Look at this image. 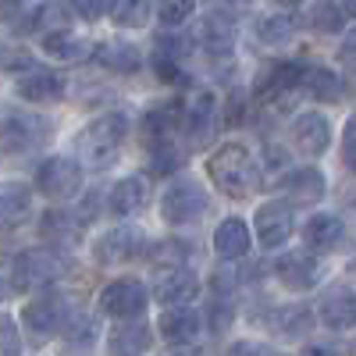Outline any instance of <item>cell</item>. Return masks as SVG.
Listing matches in <instances>:
<instances>
[{"label":"cell","mask_w":356,"mask_h":356,"mask_svg":"<svg viewBox=\"0 0 356 356\" xmlns=\"http://www.w3.org/2000/svg\"><path fill=\"white\" fill-rule=\"evenodd\" d=\"M97 321L93 317H86V314H75V317H68V324H65V342L72 346V349H86V346H93L97 342Z\"/></svg>","instance_id":"obj_39"},{"label":"cell","mask_w":356,"mask_h":356,"mask_svg":"<svg viewBox=\"0 0 356 356\" xmlns=\"http://www.w3.org/2000/svg\"><path fill=\"white\" fill-rule=\"evenodd\" d=\"M68 317H72V307H68V296H61V292H40L22 310V324L33 342H47L54 335H61Z\"/></svg>","instance_id":"obj_9"},{"label":"cell","mask_w":356,"mask_h":356,"mask_svg":"<svg viewBox=\"0 0 356 356\" xmlns=\"http://www.w3.org/2000/svg\"><path fill=\"white\" fill-rule=\"evenodd\" d=\"M146 307H150V289L139 278H114L100 292V310L114 321H136Z\"/></svg>","instance_id":"obj_13"},{"label":"cell","mask_w":356,"mask_h":356,"mask_svg":"<svg viewBox=\"0 0 356 356\" xmlns=\"http://www.w3.org/2000/svg\"><path fill=\"white\" fill-rule=\"evenodd\" d=\"M196 11V0H154V15L164 29H182Z\"/></svg>","instance_id":"obj_38"},{"label":"cell","mask_w":356,"mask_h":356,"mask_svg":"<svg viewBox=\"0 0 356 356\" xmlns=\"http://www.w3.org/2000/svg\"><path fill=\"white\" fill-rule=\"evenodd\" d=\"M228 356H282V353L271 346H260V342H235L228 349Z\"/></svg>","instance_id":"obj_45"},{"label":"cell","mask_w":356,"mask_h":356,"mask_svg":"<svg viewBox=\"0 0 356 356\" xmlns=\"http://www.w3.org/2000/svg\"><path fill=\"white\" fill-rule=\"evenodd\" d=\"M150 296H154L157 303H164V307H189L196 296H200V278L189 271L186 264H178V267H157Z\"/></svg>","instance_id":"obj_14"},{"label":"cell","mask_w":356,"mask_h":356,"mask_svg":"<svg viewBox=\"0 0 356 356\" xmlns=\"http://www.w3.org/2000/svg\"><path fill=\"white\" fill-rule=\"evenodd\" d=\"M189 54V36H175V29H168V33H161L150 47V68L161 82H178L182 79V61Z\"/></svg>","instance_id":"obj_18"},{"label":"cell","mask_w":356,"mask_h":356,"mask_svg":"<svg viewBox=\"0 0 356 356\" xmlns=\"http://www.w3.org/2000/svg\"><path fill=\"white\" fill-rule=\"evenodd\" d=\"M65 275V264L50 250H22L8 267V289L11 292H43Z\"/></svg>","instance_id":"obj_7"},{"label":"cell","mask_w":356,"mask_h":356,"mask_svg":"<svg viewBox=\"0 0 356 356\" xmlns=\"http://www.w3.org/2000/svg\"><path fill=\"white\" fill-rule=\"evenodd\" d=\"M292 143L296 150L307 154V157H321L324 150H328L332 143V125L328 118H324L321 111H303L292 118Z\"/></svg>","instance_id":"obj_20"},{"label":"cell","mask_w":356,"mask_h":356,"mask_svg":"<svg viewBox=\"0 0 356 356\" xmlns=\"http://www.w3.org/2000/svg\"><path fill=\"white\" fill-rule=\"evenodd\" d=\"M342 239H346V225L339 214H314L303 225V243L314 253H332L342 246Z\"/></svg>","instance_id":"obj_29"},{"label":"cell","mask_w":356,"mask_h":356,"mask_svg":"<svg viewBox=\"0 0 356 356\" xmlns=\"http://www.w3.org/2000/svg\"><path fill=\"white\" fill-rule=\"evenodd\" d=\"M200 328H203V321H200V314L193 307H168L161 314V321H157V332L171 346H189L200 335Z\"/></svg>","instance_id":"obj_27"},{"label":"cell","mask_w":356,"mask_h":356,"mask_svg":"<svg viewBox=\"0 0 356 356\" xmlns=\"http://www.w3.org/2000/svg\"><path fill=\"white\" fill-rule=\"evenodd\" d=\"M0 356H22V335H18V324L0 314Z\"/></svg>","instance_id":"obj_41"},{"label":"cell","mask_w":356,"mask_h":356,"mask_svg":"<svg viewBox=\"0 0 356 356\" xmlns=\"http://www.w3.org/2000/svg\"><path fill=\"white\" fill-rule=\"evenodd\" d=\"M189 50L203 54L207 61H232L235 54V22L232 15H221V11H211L189 36Z\"/></svg>","instance_id":"obj_11"},{"label":"cell","mask_w":356,"mask_h":356,"mask_svg":"<svg viewBox=\"0 0 356 356\" xmlns=\"http://www.w3.org/2000/svg\"><path fill=\"white\" fill-rule=\"evenodd\" d=\"M207 207H211V200H207L203 182H196L189 175H175L161 196V218L171 228H189L207 214Z\"/></svg>","instance_id":"obj_6"},{"label":"cell","mask_w":356,"mask_h":356,"mask_svg":"<svg viewBox=\"0 0 356 356\" xmlns=\"http://www.w3.org/2000/svg\"><path fill=\"white\" fill-rule=\"evenodd\" d=\"M193 257V246L182 243V239H161V243H150L146 246V260H154L157 267H178V264H189Z\"/></svg>","instance_id":"obj_37"},{"label":"cell","mask_w":356,"mask_h":356,"mask_svg":"<svg viewBox=\"0 0 356 356\" xmlns=\"http://www.w3.org/2000/svg\"><path fill=\"white\" fill-rule=\"evenodd\" d=\"M29 0H0V18H18Z\"/></svg>","instance_id":"obj_47"},{"label":"cell","mask_w":356,"mask_h":356,"mask_svg":"<svg viewBox=\"0 0 356 356\" xmlns=\"http://www.w3.org/2000/svg\"><path fill=\"white\" fill-rule=\"evenodd\" d=\"M146 200H150V182H146L143 175H125L122 182H118L107 196V214L114 218H136Z\"/></svg>","instance_id":"obj_23"},{"label":"cell","mask_w":356,"mask_h":356,"mask_svg":"<svg viewBox=\"0 0 356 356\" xmlns=\"http://www.w3.org/2000/svg\"><path fill=\"white\" fill-rule=\"evenodd\" d=\"M278 189L285 193V200L289 203H317L321 196H324V175L317 171V168H296V171H285L282 178H278Z\"/></svg>","instance_id":"obj_26"},{"label":"cell","mask_w":356,"mask_h":356,"mask_svg":"<svg viewBox=\"0 0 356 356\" xmlns=\"http://www.w3.org/2000/svg\"><path fill=\"white\" fill-rule=\"evenodd\" d=\"M93 40H86V36H75L72 29L68 33H54V36H43L40 40V50L47 57H54V61H61V65H72V61H86V57H93Z\"/></svg>","instance_id":"obj_32"},{"label":"cell","mask_w":356,"mask_h":356,"mask_svg":"<svg viewBox=\"0 0 356 356\" xmlns=\"http://www.w3.org/2000/svg\"><path fill=\"white\" fill-rule=\"evenodd\" d=\"M317 317L324 328H332V332H349L356 328V292L339 285L332 292H324V300L317 307Z\"/></svg>","instance_id":"obj_22"},{"label":"cell","mask_w":356,"mask_h":356,"mask_svg":"<svg viewBox=\"0 0 356 356\" xmlns=\"http://www.w3.org/2000/svg\"><path fill=\"white\" fill-rule=\"evenodd\" d=\"M107 15L118 29H146L150 25V0H107Z\"/></svg>","instance_id":"obj_35"},{"label":"cell","mask_w":356,"mask_h":356,"mask_svg":"<svg viewBox=\"0 0 356 356\" xmlns=\"http://www.w3.org/2000/svg\"><path fill=\"white\" fill-rule=\"evenodd\" d=\"M253 228H257V239L264 250H278L289 243V235L296 228V214H292V203L289 200H271L264 203L257 218H253Z\"/></svg>","instance_id":"obj_16"},{"label":"cell","mask_w":356,"mask_h":356,"mask_svg":"<svg viewBox=\"0 0 356 356\" xmlns=\"http://www.w3.org/2000/svg\"><path fill=\"white\" fill-rule=\"evenodd\" d=\"M0 68L4 72H29V68H36V57L29 50H18V47H0Z\"/></svg>","instance_id":"obj_42"},{"label":"cell","mask_w":356,"mask_h":356,"mask_svg":"<svg viewBox=\"0 0 356 356\" xmlns=\"http://www.w3.org/2000/svg\"><path fill=\"white\" fill-rule=\"evenodd\" d=\"M36 193L29 182H0V232H15L33 218Z\"/></svg>","instance_id":"obj_21"},{"label":"cell","mask_w":356,"mask_h":356,"mask_svg":"<svg viewBox=\"0 0 356 356\" xmlns=\"http://www.w3.org/2000/svg\"><path fill=\"white\" fill-rule=\"evenodd\" d=\"M143 150L150 161V175L168 178L182 164V150H178V97L164 100L143 114Z\"/></svg>","instance_id":"obj_2"},{"label":"cell","mask_w":356,"mask_h":356,"mask_svg":"<svg viewBox=\"0 0 356 356\" xmlns=\"http://www.w3.org/2000/svg\"><path fill=\"white\" fill-rule=\"evenodd\" d=\"M339 8L349 11V15H356V0H339Z\"/></svg>","instance_id":"obj_50"},{"label":"cell","mask_w":356,"mask_h":356,"mask_svg":"<svg viewBox=\"0 0 356 356\" xmlns=\"http://www.w3.org/2000/svg\"><path fill=\"white\" fill-rule=\"evenodd\" d=\"M82 232H86V218L79 211H68V207H50L40 218V239L50 250H75L82 243Z\"/></svg>","instance_id":"obj_15"},{"label":"cell","mask_w":356,"mask_h":356,"mask_svg":"<svg viewBox=\"0 0 356 356\" xmlns=\"http://www.w3.org/2000/svg\"><path fill=\"white\" fill-rule=\"evenodd\" d=\"M253 246V232L243 218H225L214 228V253L221 260H243Z\"/></svg>","instance_id":"obj_28"},{"label":"cell","mask_w":356,"mask_h":356,"mask_svg":"<svg viewBox=\"0 0 356 356\" xmlns=\"http://www.w3.org/2000/svg\"><path fill=\"white\" fill-rule=\"evenodd\" d=\"M146 232L136 228V225H114L107 228L100 239L93 243V257L100 267H122V264H132V260H143L146 257Z\"/></svg>","instance_id":"obj_10"},{"label":"cell","mask_w":356,"mask_h":356,"mask_svg":"<svg viewBox=\"0 0 356 356\" xmlns=\"http://www.w3.org/2000/svg\"><path fill=\"white\" fill-rule=\"evenodd\" d=\"M72 8V15H79L82 22H100L107 15V0H65Z\"/></svg>","instance_id":"obj_43"},{"label":"cell","mask_w":356,"mask_h":356,"mask_svg":"<svg viewBox=\"0 0 356 356\" xmlns=\"http://www.w3.org/2000/svg\"><path fill=\"white\" fill-rule=\"evenodd\" d=\"M307 25L314 29V33H321V36L342 33V25H346V11H342L339 4H332V0H314V4L307 8Z\"/></svg>","instance_id":"obj_36"},{"label":"cell","mask_w":356,"mask_h":356,"mask_svg":"<svg viewBox=\"0 0 356 356\" xmlns=\"http://www.w3.org/2000/svg\"><path fill=\"white\" fill-rule=\"evenodd\" d=\"M267 328L271 332H278L282 339H303L310 328H314V314H310V307H278V310H271L267 314Z\"/></svg>","instance_id":"obj_33"},{"label":"cell","mask_w":356,"mask_h":356,"mask_svg":"<svg viewBox=\"0 0 356 356\" xmlns=\"http://www.w3.org/2000/svg\"><path fill=\"white\" fill-rule=\"evenodd\" d=\"M339 57H342V61H349V65H356V29H353V33L342 40V47H339Z\"/></svg>","instance_id":"obj_46"},{"label":"cell","mask_w":356,"mask_h":356,"mask_svg":"<svg viewBox=\"0 0 356 356\" xmlns=\"http://www.w3.org/2000/svg\"><path fill=\"white\" fill-rule=\"evenodd\" d=\"M54 139V122L22 104H0V154L22 157L43 150Z\"/></svg>","instance_id":"obj_4"},{"label":"cell","mask_w":356,"mask_h":356,"mask_svg":"<svg viewBox=\"0 0 356 356\" xmlns=\"http://www.w3.org/2000/svg\"><path fill=\"white\" fill-rule=\"evenodd\" d=\"M342 164H346V171L356 175V114L349 118L346 129H342Z\"/></svg>","instance_id":"obj_44"},{"label":"cell","mask_w":356,"mask_h":356,"mask_svg":"<svg viewBox=\"0 0 356 356\" xmlns=\"http://www.w3.org/2000/svg\"><path fill=\"white\" fill-rule=\"evenodd\" d=\"M303 82V61H267L253 82V100L260 104H285L292 100Z\"/></svg>","instance_id":"obj_12"},{"label":"cell","mask_w":356,"mask_h":356,"mask_svg":"<svg viewBox=\"0 0 356 356\" xmlns=\"http://www.w3.org/2000/svg\"><path fill=\"white\" fill-rule=\"evenodd\" d=\"M15 93L25 100V104H61L68 97V79L54 68H29L22 72Z\"/></svg>","instance_id":"obj_17"},{"label":"cell","mask_w":356,"mask_h":356,"mask_svg":"<svg viewBox=\"0 0 356 356\" xmlns=\"http://www.w3.org/2000/svg\"><path fill=\"white\" fill-rule=\"evenodd\" d=\"M168 356H200V353H196V346L189 342V346H175V349H171Z\"/></svg>","instance_id":"obj_49"},{"label":"cell","mask_w":356,"mask_h":356,"mask_svg":"<svg viewBox=\"0 0 356 356\" xmlns=\"http://www.w3.org/2000/svg\"><path fill=\"white\" fill-rule=\"evenodd\" d=\"M303 356H346L339 346H307Z\"/></svg>","instance_id":"obj_48"},{"label":"cell","mask_w":356,"mask_h":356,"mask_svg":"<svg viewBox=\"0 0 356 356\" xmlns=\"http://www.w3.org/2000/svg\"><path fill=\"white\" fill-rule=\"evenodd\" d=\"M8 296V275H0V300Z\"/></svg>","instance_id":"obj_52"},{"label":"cell","mask_w":356,"mask_h":356,"mask_svg":"<svg viewBox=\"0 0 356 356\" xmlns=\"http://www.w3.org/2000/svg\"><path fill=\"white\" fill-rule=\"evenodd\" d=\"M207 178L228 200H246L260 186V164L246 143H225L207 157Z\"/></svg>","instance_id":"obj_3"},{"label":"cell","mask_w":356,"mask_h":356,"mask_svg":"<svg viewBox=\"0 0 356 356\" xmlns=\"http://www.w3.org/2000/svg\"><path fill=\"white\" fill-rule=\"evenodd\" d=\"M296 33H300V18L292 11H271V15H260L253 22V36L264 47H285L296 40Z\"/></svg>","instance_id":"obj_30"},{"label":"cell","mask_w":356,"mask_h":356,"mask_svg":"<svg viewBox=\"0 0 356 356\" xmlns=\"http://www.w3.org/2000/svg\"><path fill=\"white\" fill-rule=\"evenodd\" d=\"M349 267H356V253H353V264H349Z\"/></svg>","instance_id":"obj_53"},{"label":"cell","mask_w":356,"mask_h":356,"mask_svg":"<svg viewBox=\"0 0 356 356\" xmlns=\"http://www.w3.org/2000/svg\"><path fill=\"white\" fill-rule=\"evenodd\" d=\"M275 4H278V8H300L303 0H275Z\"/></svg>","instance_id":"obj_51"},{"label":"cell","mask_w":356,"mask_h":356,"mask_svg":"<svg viewBox=\"0 0 356 356\" xmlns=\"http://www.w3.org/2000/svg\"><path fill=\"white\" fill-rule=\"evenodd\" d=\"M218 125L221 111L211 89H189L186 97H178V132L186 136L189 150H207L218 136Z\"/></svg>","instance_id":"obj_5"},{"label":"cell","mask_w":356,"mask_h":356,"mask_svg":"<svg viewBox=\"0 0 356 356\" xmlns=\"http://www.w3.org/2000/svg\"><path fill=\"white\" fill-rule=\"evenodd\" d=\"M303 93H310L314 100L324 104H339L342 100V82L332 68H321V65H307L303 61V82H300Z\"/></svg>","instance_id":"obj_34"},{"label":"cell","mask_w":356,"mask_h":356,"mask_svg":"<svg viewBox=\"0 0 356 356\" xmlns=\"http://www.w3.org/2000/svg\"><path fill=\"white\" fill-rule=\"evenodd\" d=\"M154 346V332L150 324H136V321H122L107 339L111 356H143L146 349Z\"/></svg>","instance_id":"obj_31"},{"label":"cell","mask_w":356,"mask_h":356,"mask_svg":"<svg viewBox=\"0 0 356 356\" xmlns=\"http://www.w3.org/2000/svg\"><path fill=\"white\" fill-rule=\"evenodd\" d=\"M129 139V114L125 111H104L75 132V157L89 171H107Z\"/></svg>","instance_id":"obj_1"},{"label":"cell","mask_w":356,"mask_h":356,"mask_svg":"<svg viewBox=\"0 0 356 356\" xmlns=\"http://www.w3.org/2000/svg\"><path fill=\"white\" fill-rule=\"evenodd\" d=\"M72 29V8H65V0H43L40 8H33L22 22V33L25 36H54V33H68Z\"/></svg>","instance_id":"obj_25"},{"label":"cell","mask_w":356,"mask_h":356,"mask_svg":"<svg viewBox=\"0 0 356 356\" xmlns=\"http://www.w3.org/2000/svg\"><path fill=\"white\" fill-rule=\"evenodd\" d=\"M232 317H235V307L225 300V292H218V300L207 307V324H211V332L214 335H221L228 324H232Z\"/></svg>","instance_id":"obj_40"},{"label":"cell","mask_w":356,"mask_h":356,"mask_svg":"<svg viewBox=\"0 0 356 356\" xmlns=\"http://www.w3.org/2000/svg\"><path fill=\"white\" fill-rule=\"evenodd\" d=\"M93 61L114 75H136L143 68V50L129 40H104L93 47Z\"/></svg>","instance_id":"obj_24"},{"label":"cell","mask_w":356,"mask_h":356,"mask_svg":"<svg viewBox=\"0 0 356 356\" xmlns=\"http://www.w3.org/2000/svg\"><path fill=\"white\" fill-rule=\"evenodd\" d=\"M82 164L79 157H65V154H54L36 168V193L54 200V203H68L82 193Z\"/></svg>","instance_id":"obj_8"},{"label":"cell","mask_w":356,"mask_h":356,"mask_svg":"<svg viewBox=\"0 0 356 356\" xmlns=\"http://www.w3.org/2000/svg\"><path fill=\"white\" fill-rule=\"evenodd\" d=\"M275 275H278V282L285 289L307 292V289H314L321 282V260L314 253H307V250H292V253L275 260Z\"/></svg>","instance_id":"obj_19"}]
</instances>
